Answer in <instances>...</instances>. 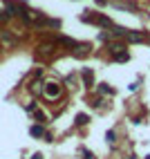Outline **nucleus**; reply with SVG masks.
Listing matches in <instances>:
<instances>
[{
  "instance_id": "f257e3e1",
  "label": "nucleus",
  "mask_w": 150,
  "mask_h": 159,
  "mask_svg": "<svg viewBox=\"0 0 150 159\" xmlns=\"http://www.w3.org/2000/svg\"><path fill=\"white\" fill-rule=\"evenodd\" d=\"M45 92H47V97H56V94H58V85H56V83H49V88Z\"/></svg>"
}]
</instances>
